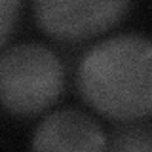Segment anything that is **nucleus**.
<instances>
[{"label": "nucleus", "instance_id": "nucleus-1", "mask_svg": "<svg viewBox=\"0 0 152 152\" xmlns=\"http://www.w3.org/2000/svg\"><path fill=\"white\" fill-rule=\"evenodd\" d=\"M76 84L84 101L110 120L152 116V38L120 32L93 44L78 63Z\"/></svg>", "mask_w": 152, "mask_h": 152}, {"label": "nucleus", "instance_id": "nucleus-2", "mask_svg": "<svg viewBox=\"0 0 152 152\" xmlns=\"http://www.w3.org/2000/svg\"><path fill=\"white\" fill-rule=\"evenodd\" d=\"M65 69L40 42H21L0 53V107L15 116L48 110L63 93Z\"/></svg>", "mask_w": 152, "mask_h": 152}, {"label": "nucleus", "instance_id": "nucleus-3", "mask_svg": "<svg viewBox=\"0 0 152 152\" xmlns=\"http://www.w3.org/2000/svg\"><path fill=\"white\" fill-rule=\"evenodd\" d=\"M131 0H32L38 27L59 42H86L126 17Z\"/></svg>", "mask_w": 152, "mask_h": 152}, {"label": "nucleus", "instance_id": "nucleus-4", "mask_svg": "<svg viewBox=\"0 0 152 152\" xmlns=\"http://www.w3.org/2000/svg\"><path fill=\"white\" fill-rule=\"evenodd\" d=\"M31 146L34 150L99 152L107 148V135L93 116L78 108H59L42 118Z\"/></svg>", "mask_w": 152, "mask_h": 152}, {"label": "nucleus", "instance_id": "nucleus-5", "mask_svg": "<svg viewBox=\"0 0 152 152\" xmlns=\"http://www.w3.org/2000/svg\"><path fill=\"white\" fill-rule=\"evenodd\" d=\"M107 148L110 150H152V124L142 120L118 122L107 137Z\"/></svg>", "mask_w": 152, "mask_h": 152}, {"label": "nucleus", "instance_id": "nucleus-6", "mask_svg": "<svg viewBox=\"0 0 152 152\" xmlns=\"http://www.w3.org/2000/svg\"><path fill=\"white\" fill-rule=\"evenodd\" d=\"M21 10V0H0V48L12 34Z\"/></svg>", "mask_w": 152, "mask_h": 152}]
</instances>
